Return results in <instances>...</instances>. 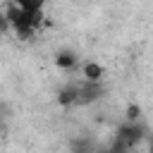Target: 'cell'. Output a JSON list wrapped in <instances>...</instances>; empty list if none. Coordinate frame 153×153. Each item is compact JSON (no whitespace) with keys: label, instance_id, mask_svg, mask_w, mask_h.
Instances as JSON below:
<instances>
[{"label":"cell","instance_id":"6da1fadb","mask_svg":"<svg viewBox=\"0 0 153 153\" xmlns=\"http://www.w3.org/2000/svg\"><path fill=\"white\" fill-rule=\"evenodd\" d=\"M146 139H148V129L141 120H124L117 124L110 148L112 151H131V148H139Z\"/></svg>","mask_w":153,"mask_h":153},{"label":"cell","instance_id":"7a4b0ae2","mask_svg":"<svg viewBox=\"0 0 153 153\" xmlns=\"http://www.w3.org/2000/svg\"><path fill=\"white\" fill-rule=\"evenodd\" d=\"M53 60H55L57 69H65V72H72V69L81 67V65H79V55H76L74 50H69V48H60Z\"/></svg>","mask_w":153,"mask_h":153},{"label":"cell","instance_id":"3957f363","mask_svg":"<svg viewBox=\"0 0 153 153\" xmlns=\"http://www.w3.org/2000/svg\"><path fill=\"white\" fill-rule=\"evenodd\" d=\"M81 76L84 79H91V81H103V76H105V67L100 65V62H96V60H86V62H81Z\"/></svg>","mask_w":153,"mask_h":153},{"label":"cell","instance_id":"277c9868","mask_svg":"<svg viewBox=\"0 0 153 153\" xmlns=\"http://www.w3.org/2000/svg\"><path fill=\"white\" fill-rule=\"evenodd\" d=\"M22 10H31V12H38V10H43L45 5H48V0H14Z\"/></svg>","mask_w":153,"mask_h":153},{"label":"cell","instance_id":"5b68a950","mask_svg":"<svg viewBox=\"0 0 153 153\" xmlns=\"http://www.w3.org/2000/svg\"><path fill=\"white\" fill-rule=\"evenodd\" d=\"M141 115H143V110L139 103H129L124 108V120H141Z\"/></svg>","mask_w":153,"mask_h":153},{"label":"cell","instance_id":"8992f818","mask_svg":"<svg viewBox=\"0 0 153 153\" xmlns=\"http://www.w3.org/2000/svg\"><path fill=\"white\" fill-rule=\"evenodd\" d=\"M148 151L153 153V136H151V134H148Z\"/></svg>","mask_w":153,"mask_h":153}]
</instances>
